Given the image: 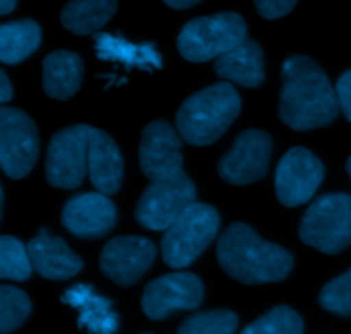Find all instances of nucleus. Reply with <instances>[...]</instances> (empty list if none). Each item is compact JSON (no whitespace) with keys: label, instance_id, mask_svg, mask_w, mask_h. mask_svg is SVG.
<instances>
[{"label":"nucleus","instance_id":"obj_1","mask_svg":"<svg viewBox=\"0 0 351 334\" xmlns=\"http://www.w3.org/2000/svg\"><path fill=\"white\" fill-rule=\"evenodd\" d=\"M280 95V119L295 130H311L331 123L338 117L336 88L321 67L304 55L290 57L283 64Z\"/></svg>","mask_w":351,"mask_h":334},{"label":"nucleus","instance_id":"obj_2","mask_svg":"<svg viewBox=\"0 0 351 334\" xmlns=\"http://www.w3.org/2000/svg\"><path fill=\"white\" fill-rule=\"evenodd\" d=\"M216 256L226 274L245 285L281 281L293 267L287 249L263 240L245 223H233L223 232Z\"/></svg>","mask_w":351,"mask_h":334},{"label":"nucleus","instance_id":"obj_3","mask_svg":"<svg viewBox=\"0 0 351 334\" xmlns=\"http://www.w3.org/2000/svg\"><path fill=\"white\" fill-rule=\"evenodd\" d=\"M240 108V95L232 84L209 86L182 103L177 112L178 134L192 146H208L226 132Z\"/></svg>","mask_w":351,"mask_h":334},{"label":"nucleus","instance_id":"obj_4","mask_svg":"<svg viewBox=\"0 0 351 334\" xmlns=\"http://www.w3.org/2000/svg\"><path fill=\"white\" fill-rule=\"evenodd\" d=\"M247 40V26L237 12H219L192 19L182 27L177 47L189 62L218 58Z\"/></svg>","mask_w":351,"mask_h":334},{"label":"nucleus","instance_id":"obj_5","mask_svg":"<svg viewBox=\"0 0 351 334\" xmlns=\"http://www.w3.org/2000/svg\"><path fill=\"white\" fill-rule=\"evenodd\" d=\"M219 230V215L213 206L194 202L165 232L161 252L165 263L180 270L194 263L215 240Z\"/></svg>","mask_w":351,"mask_h":334},{"label":"nucleus","instance_id":"obj_6","mask_svg":"<svg viewBox=\"0 0 351 334\" xmlns=\"http://www.w3.org/2000/svg\"><path fill=\"white\" fill-rule=\"evenodd\" d=\"M300 239L324 254L351 246V195L326 194L315 199L300 223Z\"/></svg>","mask_w":351,"mask_h":334},{"label":"nucleus","instance_id":"obj_7","mask_svg":"<svg viewBox=\"0 0 351 334\" xmlns=\"http://www.w3.org/2000/svg\"><path fill=\"white\" fill-rule=\"evenodd\" d=\"M197 198L195 185L184 171L171 177L153 180L141 195L136 218L144 228L161 232L168 230Z\"/></svg>","mask_w":351,"mask_h":334},{"label":"nucleus","instance_id":"obj_8","mask_svg":"<svg viewBox=\"0 0 351 334\" xmlns=\"http://www.w3.org/2000/svg\"><path fill=\"white\" fill-rule=\"evenodd\" d=\"M93 127L72 126L51 137L47 151V180L58 189H74L88 171V150Z\"/></svg>","mask_w":351,"mask_h":334},{"label":"nucleus","instance_id":"obj_9","mask_svg":"<svg viewBox=\"0 0 351 334\" xmlns=\"http://www.w3.org/2000/svg\"><path fill=\"white\" fill-rule=\"evenodd\" d=\"M38 130L24 112L3 106L0 110V163L10 178H23L38 160Z\"/></svg>","mask_w":351,"mask_h":334},{"label":"nucleus","instance_id":"obj_10","mask_svg":"<svg viewBox=\"0 0 351 334\" xmlns=\"http://www.w3.org/2000/svg\"><path fill=\"white\" fill-rule=\"evenodd\" d=\"M324 178V165L305 147H293L280 160L274 187L281 204L295 208L311 201Z\"/></svg>","mask_w":351,"mask_h":334},{"label":"nucleus","instance_id":"obj_11","mask_svg":"<svg viewBox=\"0 0 351 334\" xmlns=\"http://www.w3.org/2000/svg\"><path fill=\"white\" fill-rule=\"evenodd\" d=\"M204 298V285L192 273H171L156 278L143 294V311L160 321L177 311H192Z\"/></svg>","mask_w":351,"mask_h":334},{"label":"nucleus","instance_id":"obj_12","mask_svg":"<svg viewBox=\"0 0 351 334\" xmlns=\"http://www.w3.org/2000/svg\"><path fill=\"white\" fill-rule=\"evenodd\" d=\"M273 141L263 130H243L218 165L219 177L233 185H247L266 175Z\"/></svg>","mask_w":351,"mask_h":334},{"label":"nucleus","instance_id":"obj_13","mask_svg":"<svg viewBox=\"0 0 351 334\" xmlns=\"http://www.w3.org/2000/svg\"><path fill=\"white\" fill-rule=\"evenodd\" d=\"M156 247L144 237H117L110 240L99 256V270L120 287L137 283L153 266Z\"/></svg>","mask_w":351,"mask_h":334},{"label":"nucleus","instance_id":"obj_14","mask_svg":"<svg viewBox=\"0 0 351 334\" xmlns=\"http://www.w3.org/2000/svg\"><path fill=\"white\" fill-rule=\"evenodd\" d=\"M182 136L163 120L151 122L143 130L139 165L143 174L153 180L171 177L182 170Z\"/></svg>","mask_w":351,"mask_h":334},{"label":"nucleus","instance_id":"obj_15","mask_svg":"<svg viewBox=\"0 0 351 334\" xmlns=\"http://www.w3.org/2000/svg\"><path fill=\"white\" fill-rule=\"evenodd\" d=\"M62 223L79 239H99L115 226V206L101 192L77 194L64 206Z\"/></svg>","mask_w":351,"mask_h":334},{"label":"nucleus","instance_id":"obj_16","mask_svg":"<svg viewBox=\"0 0 351 334\" xmlns=\"http://www.w3.org/2000/svg\"><path fill=\"white\" fill-rule=\"evenodd\" d=\"M27 252L34 270L47 280H69L82 270L81 257L75 256L60 237L50 235L47 230H40L27 243Z\"/></svg>","mask_w":351,"mask_h":334},{"label":"nucleus","instance_id":"obj_17","mask_svg":"<svg viewBox=\"0 0 351 334\" xmlns=\"http://www.w3.org/2000/svg\"><path fill=\"white\" fill-rule=\"evenodd\" d=\"M88 171L91 184L101 194L119 192L123 178V160L115 141L99 129L91 130L88 150Z\"/></svg>","mask_w":351,"mask_h":334},{"label":"nucleus","instance_id":"obj_18","mask_svg":"<svg viewBox=\"0 0 351 334\" xmlns=\"http://www.w3.org/2000/svg\"><path fill=\"white\" fill-rule=\"evenodd\" d=\"M62 302L79 312V328L89 334H115L119 331V315L113 304L101 297L89 285H74L62 297Z\"/></svg>","mask_w":351,"mask_h":334},{"label":"nucleus","instance_id":"obj_19","mask_svg":"<svg viewBox=\"0 0 351 334\" xmlns=\"http://www.w3.org/2000/svg\"><path fill=\"white\" fill-rule=\"evenodd\" d=\"M215 72L219 77L245 88H257L264 81V55L259 45L243 40L225 55L216 58Z\"/></svg>","mask_w":351,"mask_h":334},{"label":"nucleus","instance_id":"obj_20","mask_svg":"<svg viewBox=\"0 0 351 334\" xmlns=\"http://www.w3.org/2000/svg\"><path fill=\"white\" fill-rule=\"evenodd\" d=\"M95 50L101 60L119 62L127 69H143V71H154L163 67L161 55L153 45L149 43H130L115 34H96Z\"/></svg>","mask_w":351,"mask_h":334},{"label":"nucleus","instance_id":"obj_21","mask_svg":"<svg viewBox=\"0 0 351 334\" xmlns=\"http://www.w3.org/2000/svg\"><path fill=\"white\" fill-rule=\"evenodd\" d=\"M82 60L77 53L51 51L43 60V88L50 98L69 99L81 88Z\"/></svg>","mask_w":351,"mask_h":334},{"label":"nucleus","instance_id":"obj_22","mask_svg":"<svg viewBox=\"0 0 351 334\" xmlns=\"http://www.w3.org/2000/svg\"><path fill=\"white\" fill-rule=\"evenodd\" d=\"M117 0H69L62 9L64 27L75 34H95L113 17Z\"/></svg>","mask_w":351,"mask_h":334},{"label":"nucleus","instance_id":"obj_23","mask_svg":"<svg viewBox=\"0 0 351 334\" xmlns=\"http://www.w3.org/2000/svg\"><path fill=\"white\" fill-rule=\"evenodd\" d=\"M41 41V27L33 19H21L0 26V60L19 64L29 57Z\"/></svg>","mask_w":351,"mask_h":334},{"label":"nucleus","instance_id":"obj_24","mask_svg":"<svg viewBox=\"0 0 351 334\" xmlns=\"http://www.w3.org/2000/svg\"><path fill=\"white\" fill-rule=\"evenodd\" d=\"M33 273L29 252L23 242L10 235L0 239V278L10 281H24Z\"/></svg>","mask_w":351,"mask_h":334},{"label":"nucleus","instance_id":"obj_25","mask_svg":"<svg viewBox=\"0 0 351 334\" xmlns=\"http://www.w3.org/2000/svg\"><path fill=\"white\" fill-rule=\"evenodd\" d=\"M31 314V300L19 288L0 287V333L7 334L19 328Z\"/></svg>","mask_w":351,"mask_h":334},{"label":"nucleus","instance_id":"obj_26","mask_svg":"<svg viewBox=\"0 0 351 334\" xmlns=\"http://www.w3.org/2000/svg\"><path fill=\"white\" fill-rule=\"evenodd\" d=\"M240 334H304V321L290 307L273 309Z\"/></svg>","mask_w":351,"mask_h":334},{"label":"nucleus","instance_id":"obj_27","mask_svg":"<svg viewBox=\"0 0 351 334\" xmlns=\"http://www.w3.org/2000/svg\"><path fill=\"white\" fill-rule=\"evenodd\" d=\"M239 318L232 311H209L189 318L178 329V334H233Z\"/></svg>","mask_w":351,"mask_h":334},{"label":"nucleus","instance_id":"obj_28","mask_svg":"<svg viewBox=\"0 0 351 334\" xmlns=\"http://www.w3.org/2000/svg\"><path fill=\"white\" fill-rule=\"evenodd\" d=\"M319 302L332 314L351 318V270L335 278L322 288Z\"/></svg>","mask_w":351,"mask_h":334},{"label":"nucleus","instance_id":"obj_29","mask_svg":"<svg viewBox=\"0 0 351 334\" xmlns=\"http://www.w3.org/2000/svg\"><path fill=\"white\" fill-rule=\"evenodd\" d=\"M257 12L266 19H278L290 12L297 0H254Z\"/></svg>","mask_w":351,"mask_h":334},{"label":"nucleus","instance_id":"obj_30","mask_svg":"<svg viewBox=\"0 0 351 334\" xmlns=\"http://www.w3.org/2000/svg\"><path fill=\"white\" fill-rule=\"evenodd\" d=\"M336 93H338L339 106L343 108V113H345L346 119L351 122V69L338 79Z\"/></svg>","mask_w":351,"mask_h":334},{"label":"nucleus","instance_id":"obj_31","mask_svg":"<svg viewBox=\"0 0 351 334\" xmlns=\"http://www.w3.org/2000/svg\"><path fill=\"white\" fill-rule=\"evenodd\" d=\"M12 95H14V89H12V84H10L9 77H7L5 72L0 71V102L7 103L10 98H12Z\"/></svg>","mask_w":351,"mask_h":334},{"label":"nucleus","instance_id":"obj_32","mask_svg":"<svg viewBox=\"0 0 351 334\" xmlns=\"http://www.w3.org/2000/svg\"><path fill=\"white\" fill-rule=\"evenodd\" d=\"M163 2L167 3V5L173 7V9H187V7L199 3L201 0H163Z\"/></svg>","mask_w":351,"mask_h":334},{"label":"nucleus","instance_id":"obj_33","mask_svg":"<svg viewBox=\"0 0 351 334\" xmlns=\"http://www.w3.org/2000/svg\"><path fill=\"white\" fill-rule=\"evenodd\" d=\"M16 3H17V0H0V14H3V16H5V14H9L10 10L16 7Z\"/></svg>","mask_w":351,"mask_h":334},{"label":"nucleus","instance_id":"obj_34","mask_svg":"<svg viewBox=\"0 0 351 334\" xmlns=\"http://www.w3.org/2000/svg\"><path fill=\"white\" fill-rule=\"evenodd\" d=\"M346 168H348V174H350V177H351V156H350L348 163H346Z\"/></svg>","mask_w":351,"mask_h":334}]
</instances>
